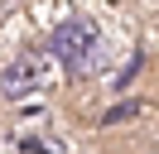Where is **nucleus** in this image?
<instances>
[{
    "label": "nucleus",
    "mask_w": 159,
    "mask_h": 154,
    "mask_svg": "<svg viewBox=\"0 0 159 154\" xmlns=\"http://www.w3.org/2000/svg\"><path fill=\"white\" fill-rule=\"evenodd\" d=\"M48 48H53L68 67H82V53L92 48V24H87V19H68V24H58V34L48 38Z\"/></svg>",
    "instance_id": "1"
},
{
    "label": "nucleus",
    "mask_w": 159,
    "mask_h": 154,
    "mask_svg": "<svg viewBox=\"0 0 159 154\" xmlns=\"http://www.w3.org/2000/svg\"><path fill=\"white\" fill-rule=\"evenodd\" d=\"M34 82H39V72H34V63L24 58V63H15V67H10V77H5V92H10V96H15V92H29Z\"/></svg>",
    "instance_id": "2"
}]
</instances>
